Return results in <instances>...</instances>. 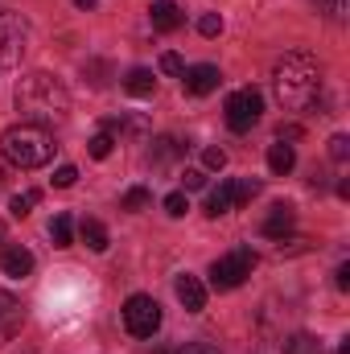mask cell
<instances>
[{
  "label": "cell",
  "instance_id": "1",
  "mask_svg": "<svg viewBox=\"0 0 350 354\" xmlns=\"http://www.w3.org/2000/svg\"><path fill=\"white\" fill-rule=\"evenodd\" d=\"M12 99H17V111H21V124H37V128H58L66 115H71V91L62 87L54 75H46V71H37V75H25L17 91H12Z\"/></svg>",
  "mask_w": 350,
  "mask_h": 354
},
{
  "label": "cell",
  "instance_id": "2",
  "mask_svg": "<svg viewBox=\"0 0 350 354\" xmlns=\"http://www.w3.org/2000/svg\"><path fill=\"white\" fill-rule=\"evenodd\" d=\"M272 91L288 111H305L322 91V62L313 54H305V50L284 54L272 66Z\"/></svg>",
  "mask_w": 350,
  "mask_h": 354
},
{
  "label": "cell",
  "instance_id": "3",
  "mask_svg": "<svg viewBox=\"0 0 350 354\" xmlns=\"http://www.w3.org/2000/svg\"><path fill=\"white\" fill-rule=\"evenodd\" d=\"M0 153L17 169H42L54 157V136L46 128H37V124H12L0 136Z\"/></svg>",
  "mask_w": 350,
  "mask_h": 354
},
{
  "label": "cell",
  "instance_id": "4",
  "mask_svg": "<svg viewBox=\"0 0 350 354\" xmlns=\"http://www.w3.org/2000/svg\"><path fill=\"white\" fill-rule=\"evenodd\" d=\"M260 264V256L252 252V248H235V252H227L223 260H214L210 264V284L219 288V292H231V288H239L252 272Z\"/></svg>",
  "mask_w": 350,
  "mask_h": 354
},
{
  "label": "cell",
  "instance_id": "5",
  "mask_svg": "<svg viewBox=\"0 0 350 354\" xmlns=\"http://www.w3.org/2000/svg\"><path fill=\"white\" fill-rule=\"evenodd\" d=\"M223 111H227V128H231V132H252L264 115V95L256 87L231 91Z\"/></svg>",
  "mask_w": 350,
  "mask_h": 354
},
{
  "label": "cell",
  "instance_id": "6",
  "mask_svg": "<svg viewBox=\"0 0 350 354\" xmlns=\"http://www.w3.org/2000/svg\"><path fill=\"white\" fill-rule=\"evenodd\" d=\"M124 330H128L132 338H153V334L161 330V305H157L153 297H145V292L128 297V301H124Z\"/></svg>",
  "mask_w": 350,
  "mask_h": 354
},
{
  "label": "cell",
  "instance_id": "7",
  "mask_svg": "<svg viewBox=\"0 0 350 354\" xmlns=\"http://www.w3.org/2000/svg\"><path fill=\"white\" fill-rule=\"evenodd\" d=\"M29 50V21L21 12H0V71L17 66Z\"/></svg>",
  "mask_w": 350,
  "mask_h": 354
},
{
  "label": "cell",
  "instance_id": "8",
  "mask_svg": "<svg viewBox=\"0 0 350 354\" xmlns=\"http://www.w3.org/2000/svg\"><path fill=\"white\" fill-rule=\"evenodd\" d=\"M219 83H223V75H219V66H210V62L181 71V87H185V95H210V91H219Z\"/></svg>",
  "mask_w": 350,
  "mask_h": 354
},
{
  "label": "cell",
  "instance_id": "9",
  "mask_svg": "<svg viewBox=\"0 0 350 354\" xmlns=\"http://www.w3.org/2000/svg\"><path fill=\"white\" fill-rule=\"evenodd\" d=\"M293 227H297V210L288 206V202H276L272 210H268V218H264V235L268 239H284V235H293Z\"/></svg>",
  "mask_w": 350,
  "mask_h": 354
},
{
  "label": "cell",
  "instance_id": "10",
  "mask_svg": "<svg viewBox=\"0 0 350 354\" xmlns=\"http://www.w3.org/2000/svg\"><path fill=\"white\" fill-rule=\"evenodd\" d=\"M21 322H25V309H21V301L12 297V292H0V346L21 330Z\"/></svg>",
  "mask_w": 350,
  "mask_h": 354
},
{
  "label": "cell",
  "instance_id": "11",
  "mask_svg": "<svg viewBox=\"0 0 350 354\" xmlns=\"http://www.w3.org/2000/svg\"><path fill=\"white\" fill-rule=\"evenodd\" d=\"M177 301L185 305V313H202L206 309V288H202V280L198 276H177Z\"/></svg>",
  "mask_w": 350,
  "mask_h": 354
},
{
  "label": "cell",
  "instance_id": "12",
  "mask_svg": "<svg viewBox=\"0 0 350 354\" xmlns=\"http://www.w3.org/2000/svg\"><path fill=\"white\" fill-rule=\"evenodd\" d=\"M0 268H4V276H12V280H25V276L33 272V252H29V248H4Z\"/></svg>",
  "mask_w": 350,
  "mask_h": 354
},
{
  "label": "cell",
  "instance_id": "13",
  "mask_svg": "<svg viewBox=\"0 0 350 354\" xmlns=\"http://www.w3.org/2000/svg\"><path fill=\"white\" fill-rule=\"evenodd\" d=\"M149 17H153V29H157V33H174V29H181V21H185L174 0H157Z\"/></svg>",
  "mask_w": 350,
  "mask_h": 354
},
{
  "label": "cell",
  "instance_id": "14",
  "mask_svg": "<svg viewBox=\"0 0 350 354\" xmlns=\"http://www.w3.org/2000/svg\"><path fill=\"white\" fill-rule=\"evenodd\" d=\"M293 165H297V153H293V145H284V140H276L272 149H268V169L276 177L293 174Z\"/></svg>",
  "mask_w": 350,
  "mask_h": 354
},
{
  "label": "cell",
  "instance_id": "15",
  "mask_svg": "<svg viewBox=\"0 0 350 354\" xmlns=\"http://www.w3.org/2000/svg\"><path fill=\"white\" fill-rule=\"evenodd\" d=\"M181 153H185V145H181V140H174V136H161V140H153L149 161H153V165H169V161H177Z\"/></svg>",
  "mask_w": 350,
  "mask_h": 354
},
{
  "label": "cell",
  "instance_id": "16",
  "mask_svg": "<svg viewBox=\"0 0 350 354\" xmlns=\"http://www.w3.org/2000/svg\"><path fill=\"white\" fill-rule=\"evenodd\" d=\"M235 206V194H231V181H223V185H214L210 194H206V214L210 218H219V214H227Z\"/></svg>",
  "mask_w": 350,
  "mask_h": 354
},
{
  "label": "cell",
  "instance_id": "17",
  "mask_svg": "<svg viewBox=\"0 0 350 354\" xmlns=\"http://www.w3.org/2000/svg\"><path fill=\"white\" fill-rule=\"evenodd\" d=\"M79 235H83V243H87L91 252H107V243H111V239H107V227H103L99 218H83V223H79Z\"/></svg>",
  "mask_w": 350,
  "mask_h": 354
},
{
  "label": "cell",
  "instance_id": "18",
  "mask_svg": "<svg viewBox=\"0 0 350 354\" xmlns=\"http://www.w3.org/2000/svg\"><path fill=\"white\" fill-rule=\"evenodd\" d=\"M153 87H157V79H153V71H145V66L128 71V79H124V91H128V95H136V99L153 95Z\"/></svg>",
  "mask_w": 350,
  "mask_h": 354
},
{
  "label": "cell",
  "instance_id": "19",
  "mask_svg": "<svg viewBox=\"0 0 350 354\" xmlns=\"http://www.w3.org/2000/svg\"><path fill=\"white\" fill-rule=\"evenodd\" d=\"M50 239H54V248H71V239H75V223H71V214H58V218L50 223Z\"/></svg>",
  "mask_w": 350,
  "mask_h": 354
},
{
  "label": "cell",
  "instance_id": "20",
  "mask_svg": "<svg viewBox=\"0 0 350 354\" xmlns=\"http://www.w3.org/2000/svg\"><path fill=\"white\" fill-rule=\"evenodd\" d=\"M284 354H322V342L313 334H297V338L284 342Z\"/></svg>",
  "mask_w": 350,
  "mask_h": 354
},
{
  "label": "cell",
  "instance_id": "21",
  "mask_svg": "<svg viewBox=\"0 0 350 354\" xmlns=\"http://www.w3.org/2000/svg\"><path fill=\"white\" fill-rule=\"evenodd\" d=\"M231 194H235V206H248L256 194H260V181L256 177H243V181H231Z\"/></svg>",
  "mask_w": 350,
  "mask_h": 354
},
{
  "label": "cell",
  "instance_id": "22",
  "mask_svg": "<svg viewBox=\"0 0 350 354\" xmlns=\"http://www.w3.org/2000/svg\"><path fill=\"white\" fill-rule=\"evenodd\" d=\"M87 149H91V157H95V161H103V157H111V149H116V136H111V132H95Z\"/></svg>",
  "mask_w": 350,
  "mask_h": 354
},
{
  "label": "cell",
  "instance_id": "23",
  "mask_svg": "<svg viewBox=\"0 0 350 354\" xmlns=\"http://www.w3.org/2000/svg\"><path fill=\"white\" fill-rule=\"evenodd\" d=\"M37 198H42L37 189H29V194H17V198L8 202V210H12V218H25V214H29V210L37 206Z\"/></svg>",
  "mask_w": 350,
  "mask_h": 354
},
{
  "label": "cell",
  "instance_id": "24",
  "mask_svg": "<svg viewBox=\"0 0 350 354\" xmlns=\"http://www.w3.org/2000/svg\"><path fill=\"white\" fill-rule=\"evenodd\" d=\"M149 202H153V194H149L145 185H132V189L124 194V210H145Z\"/></svg>",
  "mask_w": 350,
  "mask_h": 354
},
{
  "label": "cell",
  "instance_id": "25",
  "mask_svg": "<svg viewBox=\"0 0 350 354\" xmlns=\"http://www.w3.org/2000/svg\"><path fill=\"white\" fill-rule=\"evenodd\" d=\"M190 210V198H185V189H174V194H165V214L169 218H181Z\"/></svg>",
  "mask_w": 350,
  "mask_h": 354
},
{
  "label": "cell",
  "instance_id": "26",
  "mask_svg": "<svg viewBox=\"0 0 350 354\" xmlns=\"http://www.w3.org/2000/svg\"><path fill=\"white\" fill-rule=\"evenodd\" d=\"M317 8H322L330 21H342V17L350 12V0H317Z\"/></svg>",
  "mask_w": 350,
  "mask_h": 354
},
{
  "label": "cell",
  "instance_id": "27",
  "mask_svg": "<svg viewBox=\"0 0 350 354\" xmlns=\"http://www.w3.org/2000/svg\"><path fill=\"white\" fill-rule=\"evenodd\" d=\"M198 33H202V37H219V33H223V17H219V12H206V17L198 21Z\"/></svg>",
  "mask_w": 350,
  "mask_h": 354
},
{
  "label": "cell",
  "instance_id": "28",
  "mask_svg": "<svg viewBox=\"0 0 350 354\" xmlns=\"http://www.w3.org/2000/svg\"><path fill=\"white\" fill-rule=\"evenodd\" d=\"M75 181H79V169H75V165H58V169H54V185H58V189H71Z\"/></svg>",
  "mask_w": 350,
  "mask_h": 354
},
{
  "label": "cell",
  "instance_id": "29",
  "mask_svg": "<svg viewBox=\"0 0 350 354\" xmlns=\"http://www.w3.org/2000/svg\"><path fill=\"white\" fill-rule=\"evenodd\" d=\"M330 157H334V161H347V157H350V136L338 132V136L330 140Z\"/></svg>",
  "mask_w": 350,
  "mask_h": 354
},
{
  "label": "cell",
  "instance_id": "30",
  "mask_svg": "<svg viewBox=\"0 0 350 354\" xmlns=\"http://www.w3.org/2000/svg\"><path fill=\"white\" fill-rule=\"evenodd\" d=\"M161 71H165V75H181V71H185L181 54H174V50H169V54H161Z\"/></svg>",
  "mask_w": 350,
  "mask_h": 354
},
{
  "label": "cell",
  "instance_id": "31",
  "mask_svg": "<svg viewBox=\"0 0 350 354\" xmlns=\"http://www.w3.org/2000/svg\"><path fill=\"white\" fill-rule=\"evenodd\" d=\"M202 161H206V169H223V165H227V153H223V149H206Z\"/></svg>",
  "mask_w": 350,
  "mask_h": 354
},
{
  "label": "cell",
  "instance_id": "32",
  "mask_svg": "<svg viewBox=\"0 0 350 354\" xmlns=\"http://www.w3.org/2000/svg\"><path fill=\"white\" fill-rule=\"evenodd\" d=\"M177 354H219V346H210V342H190V346H181Z\"/></svg>",
  "mask_w": 350,
  "mask_h": 354
},
{
  "label": "cell",
  "instance_id": "33",
  "mask_svg": "<svg viewBox=\"0 0 350 354\" xmlns=\"http://www.w3.org/2000/svg\"><path fill=\"white\" fill-rule=\"evenodd\" d=\"M206 185V174L202 169H185V189H202Z\"/></svg>",
  "mask_w": 350,
  "mask_h": 354
},
{
  "label": "cell",
  "instance_id": "34",
  "mask_svg": "<svg viewBox=\"0 0 350 354\" xmlns=\"http://www.w3.org/2000/svg\"><path fill=\"white\" fill-rule=\"evenodd\" d=\"M338 288H350V264L338 268Z\"/></svg>",
  "mask_w": 350,
  "mask_h": 354
},
{
  "label": "cell",
  "instance_id": "35",
  "mask_svg": "<svg viewBox=\"0 0 350 354\" xmlns=\"http://www.w3.org/2000/svg\"><path fill=\"white\" fill-rule=\"evenodd\" d=\"M71 4H79V8H95V0H71Z\"/></svg>",
  "mask_w": 350,
  "mask_h": 354
},
{
  "label": "cell",
  "instance_id": "36",
  "mask_svg": "<svg viewBox=\"0 0 350 354\" xmlns=\"http://www.w3.org/2000/svg\"><path fill=\"white\" fill-rule=\"evenodd\" d=\"M0 239H4V223H0Z\"/></svg>",
  "mask_w": 350,
  "mask_h": 354
},
{
  "label": "cell",
  "instance_id": "37",
  "mask_svg": "<svg viewBox=\"0 0 350 354\" xmlns=\"http://www.w3.org/2000/svg\"><path fill=\"white\" fill-rule=\"evenodd\" d=\"M157 354H169V351H157Z\"/></svg>",
  "mask_w": 350,
  "mask_h": 354
}]
</instances>
